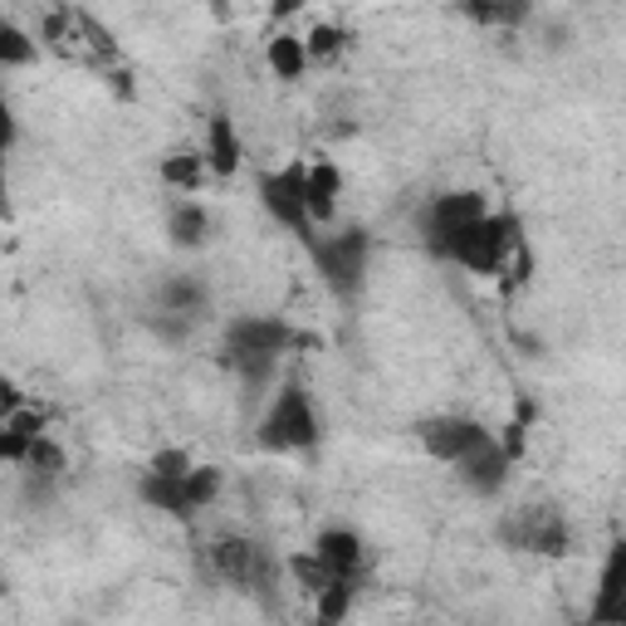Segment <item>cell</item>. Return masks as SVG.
<instances>
[{
  "label": "cell",
  "instance_id": "obj_1",
  "mask_svg": "<svg viewBox=\"0 0 626 626\" xmlns=\"http://www.w3.org/2000/svg\"><path fill=\"white\" fill-rule=\"evenodd\" d=\"M436 255L456 260L460 269L470 275H499L509 285H519L529 275V250H524V236H519V220L514 216H480L470 226H460L456 236H446L436 245Z\"/></svg>",
  "mask_w": 626,
  "mask_h": 626
},
{
  "label": "cell",
  "instance_id": "obj_2",
  "mask_svg": "<svg viewBox=\"0 0 626 626\" xmlns=\"http://www.w3.org/2000/svg\"><path fill=\"white\" fill-rule=\"evenodd\" d=\"M40 44L49 49V54L79 64V69H103L108 73V69L122 64L118 40L79 6H54L49 10V16L40 20Z\"/></svg>",
  "mask_w": 626,
  "mask_h": 626
},
{
  "label": "cell",
  "instance_id": "obj_3",
  "mask_svg": "<svg viewBox=\"0 0 626 626\" xmlns=\"http://www.w3.org/2000/svg\"><path fill=\"white\" fill-rule=\"evenodd\" d=\"M260 446L285 456V450H314L318 446V411L304 391L299 377H289L285 387L275 391V401L260 416Z\"/></svg>",
  "mask_w": 626,
  "mask_h": 626
},
{
  "label": "cell",
  "instance_id": "obj_4",
  "mask_svg": "<svg viewBox=\"0 0 626 626\" xmlns=\"http://www.w3.org/2000/svg\"><path fill=\"white\" fill-rule=\"evenodd\" d=\"M318 265V275H324V285L342 294V299H352L367 275V255H372V236H367L362 226H348L338 230V236H309L304 240Z\"/></svg>",
  "mask_w": 626,
  "mask_h": 626
},
{
  "label": "cell",
  "instance_id": "obj_5",
  "mask_svg": "<svg viewBox=\"0 0 626 626\" xmlns=\"http://www.w3.org/2000/svg\"><path fill=\"white\" fill-rule=\"evenodd\" d=\"M499 538H505L509 548H524V554H568V524H563L558 509L548 505H524L499 519Z\"/></svg>",
  "mask_w": 626,
  "mask_h": 626
},
{
  "label": "cell",
  "instance_id": "obj_6",
  "mask_svg": "<svg viewBox=\"0 0 626 626\" xmlns=\"http://www.w3.org/2000/svg\"><path fill=\"white\" fill-rule=\"evenodd\" d=\"M304 177H309V162H289L279 171H265L260 177V201L265 211L279 220V226H289L299 240L314 236V220L304 211Z\"/></svg>",
  "mask_w": 626,
  "mask_h": 626
},
{
  "label": "cell",
  "instance_id": "obj_7",
  "mask_svg": "<svg viewBox=\"0 0 626 626\" xmlns=\"http://www.w3.org/2000/svg\"><path fill=\"white\" fill-rule=\"evenodd\" d=\"M211 568L236 587H269L279 578V563H269V554L260 544H250V538H216Z\"/></svg>",
  "mask_w": 626,
  "mask_h": 626
},
{
  "label": "cell",
  "instance_id": "obj_8",
  "mask_svg": "<svg viewBox=\"0 0 626 626\" xmlns=\"http://www.w3.org/2000/svg\"><path fill=\"white\" fill-rule=\"evenodd\" d=\"M309 338H299L285 318H269V314H255V318H236L226 328V348L230 352H275L285 358L289 348H304Z\"/></svg>",
  "mask_w": 626,
  "mask_h": 626
},
{
  "label": "cell",
  "instance_id": "obj_9",
  "mask_svg": "<svg viewBox=\"0 0 626 626\" xmlns=\"http://www.w3.org/2000/svg\"><path fill=\"white\" fill-rule=\"evenodd\" d=\"M489 211L480 191H446V196H431V206L421 211V236L431 240V250L446 236H456L460 226H470V220H480Z\"/></svg>",
  "mask_w": 626,
  "mask_h": 626
},
{
  "label": "cell",
  "instance_id": "obj_10",
  "mask_svg": "<svg viewBox=\"0 0 626 626\" xmlns=\"http://www.w3.org/2000/svg\"><path fill=\"white\" fill-rule=\"evenodd\" d=\"M450 465H456L460 485H470L475 495H495V489L509 480V456H505V446H499L489 431L475 440V446L465 450L460 460H450Z\"/></svg>",
  "mask_w": 626,
  "mask_h": 626
},
{
  "label": "cell",
  "instance_id": "obj_11",
  "mask_svg": "<svg viewBox=\"0 0 626 626\" xmlns=\"http://www.w3.org/2000/svg\"><path fill=\"white\" fill-rule=\"evenodd\" d=\"M416 436H421L426 456L450 465V460H460L465 450L485 436V426L470 421V416H431V421H421V431H416Z\"/></svg>",
  "mask_w": 626,
  "mask_h": 626
},
{
  "label": "cell",
  "instance_id": "obj_12",
  "mask_svg": "<svg viewBox=\"0 0 626 626\" xmlns=\"http://www.w3.org/2000/svg\"><path fill=\"white\" fill-rule=\"evenodd\" d=\"M338 191H342V171L334 162H314L304 177V211L314 226H328L338 216Z\"/></svg>",
  "mask_w": 626,
  "mask_h": 626
},
{
  "label": "cell",
  "instance_id": "obj_13",
  "mask_svg": "<svg viewBox=\"0 0 626 626\" xmlns=\"http://www.w3.org/2000/svg\"><path fill=\"white\" fill-rule=\"evenodd\" d=\"M314 554L328 563V568L338 573V578H358V568H362V538L352 534V529H324L318 534V544H314Z\"/></svg>",
  "mask_w": 626,
  "mask_h": 626
},
{
  "label": "cell",
  "instance_id": "obj_14",
  "mask_svg": "<svg viewBox=\"0 0 626 626\" xmlns=\"http://www.w3.org/2000/svg\"><path fill=\"white\" fill-rule=\"evenodd\" d=\"M206 167L216 171V177H236L240 171V138H236V122L226 113L211 118V128H206Z\"/></svg>",
  "mask_w": 626,
  "mask_h": 626
},
{
  "label": "cell",
  "instance_id": "obj_15",
  "mask_svg": "<svg viewBox=\"0 0 626 626\" xmlns=\"http://www.w3.org/2000/svg\"><path fill=\"white\" fill-rule=\"evenodd\" d=\"M142 505H152V509H162L171 514V519H191V499H187V485H181V475H157V470H147L142 475Z\"/></svg>",
  "mask_w": 626,
  "mask_h": 626
},
{
  "label": "cell",
  "instance_id": "obj_16",
  "mask_svg": "<svg viewBox=\"0 0 626 626\" xmlns=\"http://www.w3.org/2000/svg\"><path fill=\"white\" fill-rule=\"evenodd\" d=\"M206 285L196 275H177L167 279L162 289H157V304H162V314H177V318H201L206 314Z\"/></svg>",
  "mask_w": 626,
  "mask_h": 626
},
{
  "label": "cell",
  "instance_id": "obj_17",
  "mask_svg": "<svg viewBox=\"0 0 626 626\" xmlns=\"http://www.w3.org/2000/svg\"><path fill=\"white\" fill-rule=\"evenodd\" d=\"M460 10L475 24H495V30H519L534 16V0H460Z\"/></svg>",
  "mask_w": 626,
  "mask_h": 626
},
{
  "label": "cell",
  "instance_id": "obj_18",
  "mask_svg": "<svg viewBox=\"0 0 626 626\" xmlns=\"http://www.w3.org/2000/svg\"><path fill=\"white\" fill-rule=\"evenodd\" d=\"M206 230H211V216H206V206L196 201H177L167 216V236L177 250H196V245L206 240Z\"/></svg>",
  "mask_w": 626,
  "mask_h": 626
},
{
  "label": "cell",
  "instance_id": "obj_19",
  "mask_svg": "<svg viewBox=\"0 0 626 626\" xmlns=\"http://www.w3.org/2000/svg\"><path fill=\"white\" fill-rule=\"evenodd\" d=\"M265 59H269V69H275V79H285V83H299L304 73H309V54H304L299 34H275Z\"/></svg>",
  "mask_w": 626,
  "mask_h": 626
},
{
  "label": "cell",
  "instance_id": "obj_20",
  "mask_svg": "<svg viewBox=\"0 0 626 626\" xmlns=\"http://www.w3.org/2000/svg\"><path fill=\"white\" fill-rule=\"evenodd\" d=\"M206 171H211V167H206L201 152H167L162 167H157V177H162L171 191H201Z\"/></svg>",
  "mask_w": 626,
  "mask_h": 626
},
{
  "label": "cell",
  "instance_id": "obj_21",
  "mask_svg": "<svg viewBox=\"0 0 626 626\" xmlns=\"http://www.w3.org/2000/svg\"><path fill=\"white\" fill-rule=\"evenodd\" d=\"M34 54H40V44H34L16 20L0 16V64H6V69H24V64H34Z\"/></svg>",
  "mask_w": 626,
  "mask_h": 626
},
{
  "label": "cell",
  "instance_id": "obj_22",
  "mask_svg": "<svg viewBox=\"0 0 626 626\" xmlns=\"http://www.w3.org/2000/svg\"><path fill=\"white\" fill-rule=\"evenodd\" d=\"M352 583L358 578H334L328 587H318L314 593V617L318 622H342L352 612Z\"/></svg>",
  "mask_w": 626,
  "mask_h": 626
},
{
  "label": "cell",
  "instance_id": "obj_23",
  "mask_svg": "<svg viewBox=\"0 0 626 626\" xmlns=\"http://www.w3.org/2000/svg\"><path fill=\"white\" fill-rule=\"evenodd\" d=\"M304 40V54H309V64H334L342 54V44H348V34L338 30V24H314L309 34H299Z\"/></svg>",
  "mask_w": 626,
  "mask_h": 626
},
{
  "label": "cell",
  "instance_id": "obj_24",
  "mask_svg": "<svg viewBox=\"0 0 626 626\" xmlns=\"http://www.w3.org/2000/svg\"><path fill=\"white\" fill-rule=\"evenodd\" d=\"M24 465H30L34 480H59L69 460H64V450H59L49 436H34V440H30V456H24Z\"/></svg>",
  "mask_w": 626,
  "mask_h": 626
},
{
  "label": "cell",
  "instance_id": "obj_25",
  "mask_svg": "<svg viewBox=\"0 0 626 626\" xmlns=\"http://www.w3.org/2000/svg\"><path fill=\"white\" fill-rule=\"evenodd\" d=\"M285 568L294 573V583H299V587H304V593H309V597L318 593V587H328V583L338 578V573L328 568V563L318 558V554H294V558L285 563Z\"/></svg>",
  "mask_w": 626,
  "mask_h": 626
},
{
  "label": "cell",
  "instance_id": "obj_26",
  "mask_svg": "<svg viewBox=\"0 0 626 626\" xmlns=\"http://www.w3.org/2000/svg\"><path fill=\"white\" fill-rule=\"evenodd\" d=\"M181 485H187L191 509H206V505H216V495H220V470L216 465H191V470L181 475Z\"/></svg>",
  "mask_w": 626,
  "mask_h": 626
},
{
  "label": "cell",
  "instance_id": "obj_27",
  "mask_svg": "<svg viewBox=\"0 0 626 626\" xmlns=\"http://www.w3.org/2000/svg\"><path fill=\"white\" fill-rule=\"evenodd\" d=\"M24 456H30V436H20L10 421H0V460H6V465H24Z\"/></svg>",
  "mask_w": 626,
  "mask_h": 626
},
{
  "label": "cell",
  "instance_id": "obj_28",
  "mask_svg": "<svg viewBox=\"0 0 626 626\" xmlns=\"http://www.w3.org/2000/svg\"><path fill=\"white\" fill-rule=\"evenodd\" d=\"M6 421H10V426H16V431H20V436H30V440H34V436H44V411H40V407H24V401H20V407H16V411H10V416H6Z\"/></svg>",
  "mask_w": 626,
  "mask_h": 626
},
{
  "label": "cell",
  "instance_id": "obj_29",
  "mask_svg": "<svg viewBox=\"0 0 626 626\" xmlns=\"http://www.w3.org/2000/svg\"><path fill=\"white\" fill-rule=\"evenodd\" d=\"M191 456H187V450H157V456H152V465H147V470H157V475H187L191 470Z\"/></svg>",
  "mask_w": 626,
  "mask_h": 626
},
{
  "label": "cell",
  "instance_id": "obj_30",
  "mask_svg": "<svg viewBox=\"0 0 626 626\" xmlns=\"http://www.w3.org/2000/svg\"><path fill=\"white\" fill-rule=\"evenodd\" d=\"M10 147H16V113H10V103L0 98V162H6Z\"/></svg>",
  "mask_w": 626,
  "mask_h": 626
},
{
  "label": "cell",
  "instance_id": "obj_31",
  "mask_svg": "<svg viewBox=\"0 0 626 626\" xmlns=\"http://www.w3.org/2000/svg\"><path fill=\"white\" fill-rule=\"evenodd\" d=\"M20 401H24V397H20V387H16V382H10V377H6V372H0V421H6V416H10V411H16V407H20Z\"/></svg>",
  "mask_w": 626,
  "mask_h": 626
},
{
  "label": "cell",
  "instance_id": "obj_32",
  "mask_svg": "<svg viewBox=\"0 0 626 626\" xmlns=\"http://www.w3.org/2000/svg\"><path fill=\"white\" fill-rule=\"evenodd\" d=\"M304 10V0H269V16L275 20H289V16H299Z\"/></svg>",
  "mask_w": 626,
  "mask_h": 626
},
{
  "label": "cell",
  "instance_id": "obj_33",
  "mask_svg": "<svg viewBox=\"0 0 626 626\" xmlns=\"http://www.w3.org/2000/svg\"><path fill=\"white\" fill-rule=\"evenodd\" d=\"M0 587H6V583H0Z\"/></svg>",
  "mask_w": 626,
  "mask_h": 626
}]
</instances>
